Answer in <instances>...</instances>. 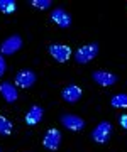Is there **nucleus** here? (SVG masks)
Listing matches in <instances>:
<instances>
[{"label": "nucleus", "mask_w": 127, "mask_h": 152, "mask_svg": "<svg viewBox=\"0 0 127 152\" xmlns=\"http://www.w3.org/2000/svg\"><path fill=\"white\" fill-rule=\"evenodd\" d=\"M98 54V44L95 42H90L87 46H81L80 49H76V53H75V59H76L78 64H87L90 61L97 58Z\"/></svg>", "instance_id": "1"}, {"label": "nucleus", "mask_w": 127, "mask_h": 152, "mask_svg": "<svg viewBox=\"0 0 127 152\" xmlns=\"http://www.w3.org/2000/svg\"><path fill=\"white\" fill-rule=\"evenodd\" d=\"M110 135H112V124L110 122H105V120L100 122V124L93 129V132H92V139H93L95 142H98V144L109 142Z\"/></svg>", "instance_id": "2"}, {"label": "nucleus", "mask_w": 127, "mask_h": 152, "mask_svg": "<svg viewBox=\"0 0 127 152\" xmlns=\"http://www.w3.org/2000/svg\"><path fill=\"white\" fill-rule=\"evenodd\" d=\"M22 48V37L21 36H10V37H7L4 42L0 44V53L5 56H10L14 53H17L19 49Z\"/></svg>", "instance_id": "3"}, {"label": "nucleus", "mask_w": 127, "mask_h": 152, "mask_svg": "<svg viewBox=\"0 0 127 152\" xmlns=\"http://www.w3.org/2000/svg\"><path fill=\"white\" fill-rule=\"evenodd\" d=\"M49 54L54 58L58 63H66L71 58V49L66 44H51L49 46Z\"/></svg>", "instance_id": "4"}, {"label": "nucleus", "mask_w": 127, "mask_h": 152, "mask_svg": "<svg viewBox=\"0 0 127 152\" xmlns=\"http://www.w3.org/2000/svg\"><path fill=\"white\" fill-rule=\"evenodd\" d=\"M61 124H63L65 129L73 130V132H80V130L85 129V120L76 117V115H71V113L61 115Z\"/></svg>", "instance_id": "5"}, {"label": "nucleus", "mask_w": 127, "mask_h": 152, "mask_svg": "<svg viewBox=\"0 0 127 152\" xmlns=\"http://www.w3.org/2000/svg\"><path fill=\"white\" fill-rule=\"evenodd\" d=\"M92 78L93 81L100 86H114L117 83V76L109 73V71H104V69H98V71H93L92 73Z\"/></svg>", "instance_id": "6"}, {"label": "nucleus", "mask_w": 127, "mask_h": 152, "mask_svg": "<svg viewBox=\"0 0 127 152\" xmlns=\"http://www.w3.org/2000/svg\"><path fill=\"white\" fill-rule=\"evenodd\" d=\"M43 145H44L46 149H49V151H56V149L61 145V132L58 130V129H49L44 135Z\"/></svg>", "instance_id": "7"}, {"label": "nucleus", "mask_w": 127, "mask_h": 152, "mask_svg": "<svg viewBox=\"0 0 127 152\" xmlns=\"http://www.w3.org/2000/svg\"><path fill=\"white\" fill-rule=\"evenodd\" d=\"M36 83V73L31 69H21L15 75V85L21 88H31Z\"/></svg>", "instance_id": "8"}, {"label": "nucleus", "mask_w": 127, "mask_h": 152, "mask_svg": "<svg viewBox=\"0 0 127 152\" xmlns=\"http://www.w3.org/2000/svg\"><path fill=\"white\" fill-rule=\"evenodd\" d=\"M51 20L54 22L56 26H59L61 29H68L71 26V15L65 9H54L53 14H51Z\"/></svg>", "instance_id": "9"}, {"label": "nucleus", "mask_w": 127, "mask_h": 152, "mask_svg": "<svg viewBox=\"0 0 127 152\" xmlns=\"http://www.w3.org/2000/svg\"><path fill=\"white\" fill-rule=\"evenodd\" d=\"M43 115H44V110L41 108L39 105H32L31 108L27 110V113H26V124L34 127V125H37L41 120H43Z\"/></svg>", "instance_id": "10"}, {"label": "nucleus", "mask_w": 127, "mask_h": 152, "mask_svg": "<svg viewBox=\"0 0 127 152\" xmlns=\"http://www.w3.org/2000/svg\"><path fill=\"white\" fill-rule=\"evenodd\" d=\"M0 95L5 98V102H9V103H14L17 98H19L15 85H12L10 81H4L0 85Z\"/></svg>", "instance_id": "11"}, {"label": "nucleus", "mask_w": 127, "mask_h": 152, "mask_svg": "<svg viewBox=\"0 0 127 152\" xmlns=\"http://www.w3.org/2000/svg\"><path fill=\"white\" fill-rule=\"evenodd\" d=\"M80 98H81V88L76 86V85H68L63 90V100L68 102V103H75Z\"/></svg>", "instance_id": "12"}, {"label": "nucleus", "mask_w": 127, "mask_h": 152, "mask_svg": "<svg viewBox=\"0 0 127 152\" xmlns=\"http://www.w3.org/2000/svg\"><path fill=\"white\" fill-rule=\"evenodd\" d=\"M110 105L114 108H127V95L126 93H119L110 100Z\"/></svg>", "instance_id": "13"}, {"label": "nucleus", "mask_w": 127, "mask_h": 152, "mask_svg": "<svg viewBox=\"0 0 127 152\" xmlns=\"http://www.w3.org/2000/svg\"><path fill=\"white\" fill-rule=\"evenodd\" d=\"M17 9L15 0H0V12L2 14H14Z\"/></svg>", "instance_id": "14"}, {"label": "nucleus", "mask_w": 127, "mask_h": 152, "mask_svg": "<svg viewBox=\"0 0 127 152\" xmlns=\"http://www.w3.org/2000/svg\"><path fill=\"white\" fill-rule=\"evenodd\" d=\"M12 134V122L5 117H0V135H10Z\"/></svg>", "instance_id": "15"}, {"label": "nucleus", "mask_w": 127, "mask_h": 152, "mask_svg": "<svg viewBox=\"0 0 127 152\" xmlns=\"http://www.w3.org/2000/svg\"><path fill=\"white\" fill-rule=\"evenodd\" d=\"M51 0H32L31 2V5L34 7V9H41V10H46V9H49L51 7Z\"/></svg>", "instance_id": "16"}, {"label": "nucleus", "mask_w": 127, "mask_h": 152, "mask_svg": "<svg viewBox=\"0 0 127 152\" xmlns=\"http://www.w3.org/2000/svg\"><path fill=\"white\" fill-rule=\"evenodd\" d=\"M5 69H7V63H5V59H4V56L0 54V76H4Z\"/></svg>", "instance_id": "17"}, {"label": "nucleus", "mask_w": 127, "mask_h": 152, "mask_svg": "<svg viewBox=\"0 0 127 152\" xmlns=\"http://www.w3.org/2000/svg\"><path fill=\"white\" fill-rule=\"evenodd\" d=\"M119 124H120L122 129H126V130H127V113H126V115H120V117H119Z\"/></svg>", "instance_id": "18"}]
</instances>
